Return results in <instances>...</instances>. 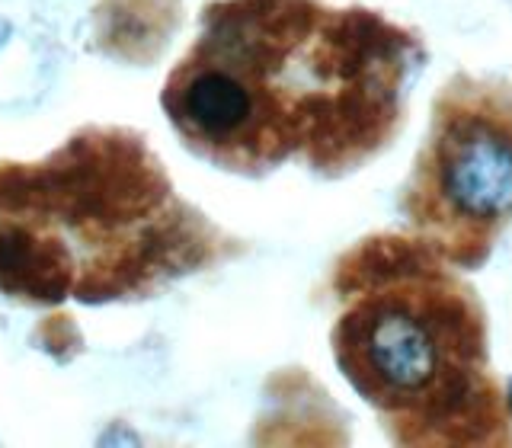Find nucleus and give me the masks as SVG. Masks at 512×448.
<instances>
[{"label":"nucleus","instance_id":"nucleus-2","mask_svg":"<svg viewBox=\"0 0 512 448\" xmlns=\"http://www.w3.org/2000/svg\"><path fill=\"white\" fill-rule=\"evenodd\" d=\"M340 372L413 442H474L468 423L500 426L484 324L468 288L416 260L378 272L333 330Z\"/></svg>","mask_w":512,"mask_h":448},{"label":"nucleus","instance_id":"nucleus-5","mask_svg":"<svg viewBox=\"0 0 512 448\" xmlns=\"http://www.w3.org/2000/svg\"><path fill=\"white\" fill-rule=\"evenodd\" d=\"M7 36H10V23H7V20H0V45L7 42Z\"/></svg>","mask_w":512,"mask_h":448},{"label":"nucleus","instance_id":"nucleus-1","mask_svg":"<svg viewBox=\"0 0 512 448\" xmlns=\"http://www.w3.org/2000/svg\"><path fill=\"white\" fill-rule=\"evenodd\" d=\"M208 13L164 96L196 151L231 170L298 154L343 170L391 135L407 42L378 16L314 0H234Z\"/></svg>","mask_w":512,"mask_h":448},{"label":"nucleus","instance_id":"nucleus-3","mask_svg":"<svg viewBox=\"0 0 512 448\" xmlns=\"http://www.w3.org/2000/svg\"><path fill=\"white\" fill-rule=\"evenodd\" d=\"M404 212L452 260H484L512 221V84L458 77L439 93Z\"/></svg>","mask_w":512,"mask_h":448},{"label":"nucleus","instance_id":"nucleus-4","mask_svg":"<svg viewBox=\"0 0 512 448\" xmlns=\"http://www.w3.org/2000/svg\"><path fill=\"white\" fill-rule=\"evenodd\" d=\"M61 269L64 253H55L48 240H36L23 228L0 231V276L10 285L20 279L26 292L48 298L52 292H61Z\"/></svg>","mask_w":512,"mask_h":448}]
</instances>
